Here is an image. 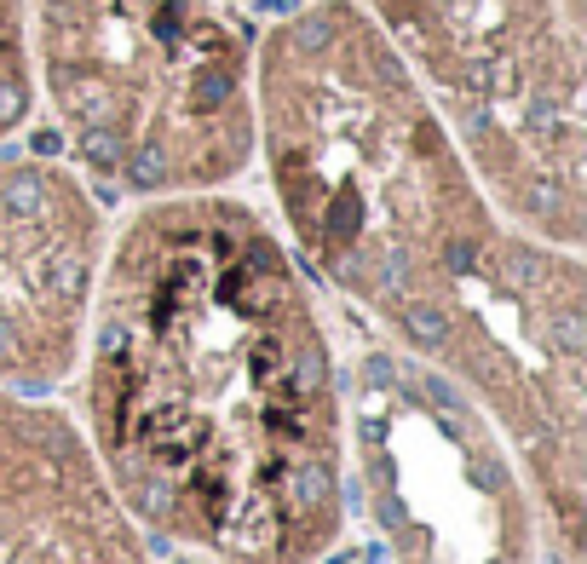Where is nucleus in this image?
I'll use <instances>...</instances> for the list:
<instances>
[{"mask_svg": "<svg viewBox=\"0 0 587 564\" xmlns=\"http://www.w3.org/2000/svg\"><path fill=\"white\" fill-rule=\"evenodd\" d=\"M254 156L300 259L467 380L582 547V248L495 208L363 0H311L254 41Z\"/></svg>", "mask_w": 587, "mask_h": 564, "instance_id": "f257e3e1", "label": "nucleus"}, {"mask_svg": "<svg viewBox=\"0 0 587 564\" xmlns=\"http://www.w3.org/2000/svg\"><path fill=\"white\" fill-rule=\"evenodd\" d=\"M35 110V41H29V0H0V144Z\"/></svg>", "mask_w": 587, "mask_h": 564, "instance_id": "6e6552de", "label": "nucleus"}, {"mask_svg": "<svg viewBox=\"0 0 587 564\" xmlns=\"http://www.w3.org/2000/svg\"><path fill=\"white\" fill-rule=\"evenodd\" d=\"M0 564H150L87 432L0 386Z\"/></svg>", "mask_w": 587, "mask_h": 564, "instance_id": "0eeeda50", "label": "nucleus"}, {"mask_svg": "<svg viewBox=\"0 0 587 564\" xmlns=\"http://www.w3.org/2000/svg\"><path fill=\"white\" fill-rule=\"evenodd\" d=\"M35 93L127 196L219 190L254 162V35L236 0H35Z\"/></svg>", "mask_w": 587, "mask_h": 564, "instance_id": "7ed1b4c3", "label": "nucleus"}, {"mask_svg": "<svg viewBox=\"0 0 587 564\" xmlns=\"http://www.w3.org/2000/svg\"><path fill=\"white\" fill-rule=\"evenodd\" d=\"M104 208L81 173L0 156V386L52 398L81 369L104 265Z\"/></svg>", "mask_w": 587, "mask_h": 564, "instance_id": "423d86ee", "label": "nucleus"}, {"mask_svg": "<svg viewBox=\"0 0 587 564\" xmlns=\"http://www.w3.org/2000/svg\"><path fill=\"white\" fill-rule=\"evenodd\" d=\"M432 398L398 380L392 398H363L357 409V461L392 553L403 564H524L530 501L490 415L444 380H432Z\"/></svg>", "mask_w": 587, "mask_h": 564, "instance_id": "39448f33", "label": "nucleus"}, {"mask_svg": "<svg viewBox=\"0 0 587 564\" xmlns=\"http://www.w3.org/2000/svg\"><path fill=\"white\" fill-rule=\"evenodd\" d=\"M490 202L518 231L582 248V0H363Z\"/></svg>", "mask_w": 587, "mask_h": 564, "instance_id": "20e7f679", "label": "nucleus"}, {"mask_svg": "<svg viewBox=\"0 0 587 564\" xmlns=\"http://www.w3.org/2000/svg\"><path fill=\"white\" fill-rule=\"evenodd\" d=\"M87 334V444L133 524L219 564L329 553L346 524L334 352L254 202L139 196L104 242Z\"/></svg>", "mask_w": 587, "mask_h": 564, "instance_id": "f03ea898", "label": "nucleus"}]
</instances>
